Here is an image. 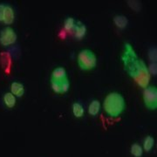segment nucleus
<instances>
[{
  "mask_svg": "<svg viewBox=\"0 0 157 157\" xmlns=\"http://www.w3.org/2000/svg\"><path fill=\"white\" fill-rule=\"evenodd\" d=\"M73 113L76 118H81L84 115V107L79 102H75L73 104Z\"/></svg>",
  "mask_w": 157,
  "mask_h": 157,
  "instance_id": "f8f14e48",
  "label": "nucleus"
},
{
  "mask_svg": "<svg viewBox=\"0 0 157 157\" xmlns=\"http://www.w3.org/2000/svg\"><path fill=\"white\" fill-rule=\"evenodd\" d=\"M113 22L119 29H124L127 27L128 20L127 17H125L123 15H116L113 17Z\"/></svg>",
  "mask_w": 157,
  "mask_h": 157,
  "instance_id": "9d476101",
  "label": "nucleus"
},
{
  "mask_svg": "<svg viewBox=\"0 0 157 157\" xmlns=\"http://www.w3.org/2000/svg\"><path fill=\"white\" fill-rule=\"evenodd\" d=\"M51 86H52V89L53 90L54 93L61 94V89H60V83L59 82L51 80Z\"/></svg>",
  "mask_w": 157,
  "mask_h": 157,
  "instance_id": "a211bd4d",
  "label": "nucleus"
},
{
  "mask_svg": "<svg viewBox=\"0 0 157 157\" xmlns=\"http://www.w3.org/2000/svg\"><path fill=\"white\" fill-rule=\"evenodd\" d=\"M4 101L6 107L12 108L16 105V98L11 93H6L4 96Z\"/></svg>",
  "mask_w": 157,
  "mask_h": 157,
  "instance_id": "ddd939ff",
  "label": "nucleus"
},
{
  "mask_svg": "<svg viewBox=\"0 0 157 157\" xmlns=\"http://www.w3.org/2000/svg\"><path fill=\"white\" fill-rule=\"evenodd\" d=\"M11 94L17 97H22L25 93L24 86L19 82H12L11 85Z\"/></svg>",
  "mask_w": 157,
  "mask_h": 157,
  "instance_id": "1a4fd4ad",
  "label": "nucleus"
},
{
  "mask_svg": "<svg viewBox=\"0 0 157 157\" xmlns=\"http://www.w3.org/2000/svg\"><path fill=\"white\" fill-rule=\"evenodd\" d=\"M76 25V22L74 20L73 17H68L67 18L65 19L64 21V29L67 32H71V31H73L74 30V27Z\"/></svg>",
  "mask_w": 157,
  "mask_h": 157,
  "instance_id": "4468645a",
  "label": "nucleus"
},
{
  "mask_svg": "<svg viewBox=\"0 0 157 157\" xmlns=\"http://www.w3.org/2000/svg\"><path fill=\"white\" fill-rule=\"evenodd\" d=\"M67 78H68L67 71L62 67L55 68L51 75V80H54V81H58V82L62 81L64 79H67Z\"/></svg>",
  "mask_w": 157,
  "mask_h": 157,
  "instance_id": "423d86ee",
  "label": "nucleus"
},
{
  "mask_svg": "<svg viewBox=\"0 0 157 157\" xmlns=\"http://www.w3.org/2000/svg\"><path fill=\"white\" fill-rule=\"evenodd\" d=\"M144 104L148 109L155 110L157 107V88L153 86H147L143 92Z\"/></svg>",
  "mask_w": 157,
  "mask_h": 157,
  "instance_id": "20e7f679",
  "label": "nucleus"
},
{
  "mask_svg": "<svg viewBox=\"0 0 157 157\" xmlns=\"http://www.w3.org/2000/svg\"><path fill=\"white\" fill-rule=\"evenodd\" d=\"M104 109L111 117H117L121 115L126 108V102L124 97L121 94L113 92L107 95L104 100Z\"/></svg>",
  "mask_w": 157,
  "mask_h": 157,
  "instance_id": "f03ea898",
  "label": "nucleus"
},
{
  "mask_svg": "<svg viewBox=\"0 0 157 157\" xmlns=\"http://www.w3.org/2000/svg\"><path fill=\"white\" fill-rule=\"evenodd\" d=\"M155 145V140L152 136H147L144 140L143 147H144V150L146 152H149L153 148V147Z\"/></svg>",
  "mask_w": 157,
  "mask_h": 157,
  "instance_id": "2eb2a0df",
  "label": "nucleus"
},
{
  "mask_svg": "<svg viewBox=\"0 0 157 157\" xmlns=\"http://www.w3.org/2000/svg\"><path fill=\"white\" fill-rule=\"evenodd\" d=\"M100 109H101L100 101H97V100H94L90 103L89 107H88V113L92 116H96L100 112Z\"/></svg>",
  "mask_w": 157,
  "mask_h": 157,
  "instance_id": "9b49d317",
  "label": "nucleus"
},
{
  "mask_svg": "<svg viewBox=\"0 0 157 157\" xmlns=\"http://www.w3.org/2000/svg\"><path fill=\"white\" fill-rule=\"evenodd\" d=\"M74 36L75 38L78 40L82 39L86 36V27L85 25L84 24L80 22H77L75 27H74Z\"/></svg>",
  "mask_w": 157,
  "mask_h": 157,
  "instance_id": "0eeeda50",
  "label": "nucleus"
},
{
  "mask_svg": "<svg viewBox=\"0 0 157 157\" xmlns=\"http://www.w3.org/2000/svg\"><path fill=\"white\" fill-rule=\"evenodd\" d=\"M5 8L6 6L3 4H0V21L4 20V13H5Z\"/></svg>",
  "mask_w": 157,
  "mask_h": 157,
  "instance_id": "aec40b11",
  "label": "nucleus"
},
{
  "mask_svg": "<svg viewBox=\"0 0 157 157\" xmlns=\"http://www.w3.org/2000/svg\"><path fill=\"white\" fill-rule=\"evenodd\" d=\"M60 83V89H61V94H66L67 92H68V90L70 88V82H69V79H64L62 81H59Z\"/></svg>",
  "mask_w": 157,
  "mask_h": 157,
  "instance_id": "f3484780",
  "label": "nucleus"
},
{
  "mask_svg": "<svg viewBox=\"0 0 157 157\" xmlns=\"http://www.w3.org/2000/svg\"><path fill=\"white\" fill-rule=\"evenodd\" d=\"M17 40V34L11 27H6L0 33V44L8 46L14 44Z\"/></svg>",
  "mask_w": 157,
  "mask_h": 157,
  "instance_id": "39448f33",
  "label": "nucleus"
},
{
  "mask_svg": "<svg viewBox=\"0 0 157 157\" xmlns=\"http://www.w3.org/2000/svg\"><path fill=\"white\" fill-rule=\"evenodd\" d=\"M123 61L125 69L128 74L135 79L140 86L146 88L150 79V73L148 68L143 60L138 59L130 45H126V51L124 53Z\"/></svg>",
  "mask_w": 157,
  "mask_h": 157,
  "instance_id": "f257e3e1",
  "label": "nucleus"
},
{
  "mask_svg": "<svg viewBox=\"0 0 157 157\" xmlns=\"http://www.w3.org/2000/svg\"><path fill=\"white\" fill-rule=\"evenodd\" d=\"M131 154L135 157H141L143 154L142 147L138 145L137 143H135L131 146Z\"/></svg>",
  "mask_w": 157,
  "mask_h": 157,
  "instance_id": "dca6fc26",
  "label": "nucleus"
},
{
  "mask_svg": "<svg viewBox=\"0 0 157 157\" xmlns=\"http://www.w3.org/2000/svg\"><path fill=\"white\" fill-rule=\"evenodd\" d=\"M77 61L80 69L84 71H90L96 67L97 57L93 51L84 49L78 52Z\"/></svg>",
  "mask_w": 157,
  "mask_h": 157,
  "instance_id": "7ed1b4c3",
  "label": "nucleus"
},
{
  "mask_svg": "<svg viewBox=\"0 0 157 157\" xmlns=\"http://www.w3.org/2000/svg\"><path fill=\"white\" fill-rule=\"evenodd\" d=\"M148 72H149V73L155 74V75L156 74V62H152L151 64H150Z\"/></svg>",
  "mask_w": 157,
  "mask_h": 157,
  "instance_id": "6ab92c4d",
  "label": "nucleus"
},
{
  "mask_svg": "<svg viewBox=\"0 0 157 157\" xmlns=\"http://www.w3.org/2000/svg\"><path fill=\"white\" fill-rule=\"evenodd\" d=\"M14 11L11 8V6H6L5 8V13H4V20L3 22L5 23L6 25H11L14 21Z\"/></svg>",
  "mask_w": 157,
  "mask_h": 157,
  "instance_id": "6e6552de",
  "label": "nucleus"
}]
</instances>
